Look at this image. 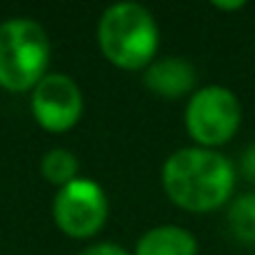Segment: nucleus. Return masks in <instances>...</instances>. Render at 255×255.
I'll return each instance as SVG.
<instances>
[{"label":"nucleus","mask_w":255,"mask_h":255,"mask_svg":"<svg viewBox=\"0 0 255 255\" xmlns=\"http://www.w3.org/2000/svg\"><path fill=\"white\" fill-rule=\"evenodd\" d=\"M165 195L183 210L210 213L225 205L235 190L230 160L208 148H183L163 165Z\"/></svg>","instance_id":"1"},{"label":"nucleus","mask_w":255,"mask_h":255,"mask_svg":"<svg viewBox=\"0 0 255 255\" xmlns=\"http://www.w3.org/2000/svg\"><path fill=\"white\" fill-rule=\"evenodd\" d=\"M103 55L123 70L148 68L158 50V25L148 8L138 3L110 5L98 23Z\"/></svg>","instance_id":"2"},{"label":"nucleus","mask_w":255,"mask_h":255,"mask_svg":"<svg viewBox=\"0 0 255 255\" xmlns=\"http://www.w3.org/2000/svg\"><path fill=\"white\" fill-rule=\"evenodd\" d=\"M50 40L45 30L28 18L0 25V85L13 93L35 88L45 78Z\"/></svg>","instance_id":"3"},{"label":"nucleus","mask_w":255,"mask_h":255,"mask_svg":"<svg viewBox=\"0 0 255 255\" xmlns=\"http://www.w3.org/2000/svg\"><path fill=\"white\" fill-rule=\"evenodd\" d=\"M188 135L200 143V148L225 145L240 128V103L220 85L200 88L185 108Z\"/></svg>","instance_id":"4"},{"label":"nucleus","mask_w":255,"mask_h":255,"mask_svg":"<svg viewBox=\"0 0 255 255\" xmlns=\"http://www.w3.org/2000/svg\"><path fill=\"white\" fill-rule=\"evenodd\" d=\"M55 225L70 238H93L108 218V198L90 178H75L58 190L53 203Z\"/></svg>","instance_id":"5"},{"label":"nucleus","mask_w":255,"mask_h":255,"mask_svg":"<svg viewBox=\"0 0 255 255\" xmlns=\"http://www.w3.org/2000/svg\"><path fill=\"white\" fill-rule=\"evenodd\" d=\"M30 108L38 125L48 133H65L83 115V93L73 78L50 73L33 88Z\"/></svg>","instance_id":"6"},{"label":"nucleus","mask_w":255,"mask_h":255,"mask_svg":"<svg viewBox=\"0 0 255 255\" xmlns=\"http://www.w3.org/2000/svg\"><path fill=\"white\" fill-rule=\"evenodd\" d=\"M195 68L183 58H163L145 70V85L160 98H183L195 88Z\"/></svg>","instance_id":"7"},{"label":"nucleus","mask_w":255,"mask_h":255,"mask_svg":"<svg viewBox=\"0 0 255 255\" xmlns=\"http://www.w3.org/2000/svg\"><path fill=\"white\" fill-rule=\"evenodd\" d=\"M135 255H198V243L195 235L185 228L160 225L138 240Z\"/></svg>","instance_id":"8"},{"label":"nucleus","mask_w":255,"mask_h":255,"mask_svg":"<svg viewBox=\"0 0 255 255\" xmlns=\"http://www.w3.org/2000/svg\"><path fill=\"white\" fill-rule=\"evenodd\" d=\"M40 170H43V178L48 183H53L58 188H65L68 183H73L78 178V158L65 148H55L43 158Z\"/></svg>","instance_id":"9"},{"label":"nucleus","mask_w":255,"mask_h":255,"mask_svg":"<svg viewBox=\"0 0 255 255\" xmlns=\"http://www.w3.org/2000/svg\"><path fill=\"white\" fill-rule=\"evenodd\" d=\"M228 223L243 243H255V193H245L230 205Z\"/></svg>","instance_id":"10"},{"label":"nucleus","mask_w":255,"mask_h":255,"mask_svg":"<svg viewBox=\"0 0 255 255\" xmlns=\"http://www.w3.org/2000/svg\"><path fill=\"white\" fill-rule=\"evenodd\" d=\"M78 255H128L120 245H113V243H98V245H90V248H85L83 253H78Z\"/></svg>","instance_id":"11"},{"label":"nucleus","mask_w":255,"mask_h":255,"mask_svg":"<svg viewBox=\"0 0 255 255\" xmlns=\"http://www.w3.org/2000/svg\"><path fill=\"white\" fill-rule=\"evenodd\" d=\"M240 168H243V175H245L250 183H255V143L243 153V158H240Z\"/></svg>","instance_id":"12"},{"label":"nucleus","mask_w":255,"mask_h":255,"mask_svg":"<svg viewBox=\"0 0 255 255\" xmlns=\"http://www.w3.org/2000/svg\"><path fill=\"white\" fill-rule=\"evenodd\" d=\"M213 8H218V10H240V8H245V3H220V0H213Z\"/></svg>","instance_id":"13"}]
</instances>
